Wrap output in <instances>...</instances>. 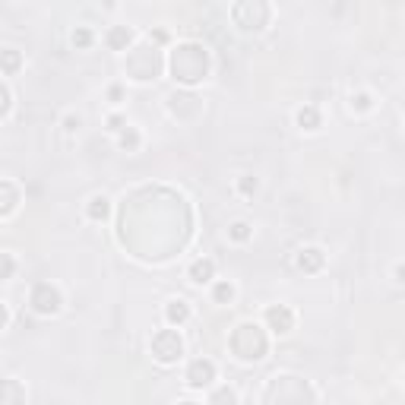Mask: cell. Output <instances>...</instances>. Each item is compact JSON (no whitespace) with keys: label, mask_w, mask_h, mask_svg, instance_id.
Returning a JSON list of instances; mask_svg holds the SVG:
<instances>
[{"label":"cell","mask_w":405,"mask_h":405,"mask_svg":"<svg viewBox=\"0 0 405 405\" xmlns=\"http://www.w3.org/2000/svg\"><path fill=\"white\" fill-rule=\"evenodd\" d=\"M298 124H301V130H317L320 127V111L317 108H301L298 111Z\"/></svg>","instance_id":"13"},{"label":"cell","mask_w":405,"mask_h":405,"mask_svg":"<svg viewBox=\"0 0 405 405\" xmlns=\"http://www.w3.org/2000/svg\"><path fill=\"white\" fill-rule=\"evenodd\" d=\"M228 234H232V241H247L250 238V225L247 222H234V225L228 228Z\"/></svg>","instance_id":"18"},{"label":"cell","mask_w":405,"mask_h":405,"mask_svg":"<svg viewBox=\"0 0 405 405\" xmlns=\"http://www.w3.org/2000/svg\"><path fill=\"white\" fill-rule=\"evenodd\" d=\"M212 276H216V263L212 260H196L194 266H190V282H196V285L212 282Z\"/></svg>","instance_id":"8"},{"label":"cell","mask_w":405,"mask_h":405,"mask_svg":"<svg viewBox=\"0 0 405 405\" xmlns=\"http://www.w3.org/2000/svg\"><path fill=\"white\" fill-rule=\"evenodd\" d=\"M16 67H19V54H16L13 48H7V51H3V70H7V76H13Z\"/></svg>","instance_id":"15"},{"label":"cell","mask_w":405,"mask_h":405,"mask_svg":"<svg viewBox=\"0 0 405 405\" xmlns=\"http://www.w3.org/2000/svg\"><path fill=\"white\" fill-rule=\"evenodd\" d=\"M108 95H111V98H114V102H117V98H120V95H124V92H120V86H111V92H108Z\"/></svg>","instance_id":"26"},{"label":"cell","mask_w":405,"mask_h":405,"mask_svg":"<svg viewBox=\"0 0 405 405\" xmlns=\"http://www.w3.org/2000/svg\"><path fill=\"white\" fill-rule=\"evenodd\" d=\"M3 194H7V202H3V216H10V212L16 209V187L10 184V180H3Z\"/></svg>","instance_id":"16"},{"label":"cell","mask_w":405,"mask_h":405,"mask_svg":"<svg viewBox=\"0 0 405 405\" xmlns=\"http://www.w3.org/2000/svg\"><path fill=\"white\" fill-rule=\"evenodd\" d=\"M266 323H270V330H272V332L285 336V332L294 330V314L285 308V304H279V308H270V310H266Z\"/></svg>","instance_id":"7"},{"label":"cell","mask_w":405,"mask_h":405,"mask_svg":"<svg viewBox=\"0 0 405 405\" xmlns=\"http://www.w3.org/2000/svg\"><path fill=\"white\" fill-rule=\"evenodd\" d=\"M73 45L76 48H89L92 45V32L89 29H76L73 32Z\"/></svg>","instance_id":"20"},{"label":"cell","mask_w":405,"mask_h":405,"mask_svg":"<svg viewBox=\"0 0 405 405\" xmlns=\"http://www.w3.org/2000/svg\"><path fill=\"white\" fill-rule=\"evenodd\" d=\"M212 380H216V364H212L209 358L190 361V368H187V383L190 386H209Z\"/></svg>","instance_id":"6"},{"label":"cell","mask_w":405,"mask_h":405,"mask_svg":"<svg viewBox=\"0 0 405 405\" xmlns=\"http://www.w3.org/2000/svg\"><path fill=\"white\" fill-rule=\"evenodd\" d=\"M209 70V54L202 51L200 45H178L171 54V73L178 83L194 86L200 83L202 76Z\"/></svg>","instance_id":"1"},{"label":"cell","mask_w":405,"mask_h":405,"mask_svg":"<svg viewBox=\"0 0 405 405\" xmlns=\"http://www.w3.org/2000/svg\"><path fill=\"white\" fill-rule=\"evenodd\" d=\"M130 38H133V32H130L127 26H114V29L108 32V45H111L114 51H124V48L130 45Z\"/></svg>","instance_id":"10"},{"label":"cell","mask_w":405,"mask_h":405,"mask_svg":"<svg viewBox=\"0 0 405 405\" xmlns=\"http://www.w3.org/2000/svg\"><path fill=\"white\" fill-rule=\"evenodd\" d=\"M108 130H114V133H117V130H124V117H117V114H114V117H108Z\"/></svg>","instance_id":"23"},{"label":"cell","mask_w":405,"mask_h":405,"mask_svg":"<svg viewBox=\"0 0 405 405\" xmlns=\"http://www.w3.org/2000/svg\"><path fill=\"white\" fill-rule=\"evenodd\" d=\"M396 279H399V282L405 285V263H402V266H396Z\"/></svg>","instance_id":"25"},{"label":"cell","mask_w":405,"mask_h":405,"mask_svg":"<svg viewBox=\"0 0 405 405\" xmlns=\"http://www.w3.org/2000/svg\"><path fill=\"white\" fill-rule=\"evenodd\" d=\"M16 399H26V393H19V390H16V380H7V390H3L0 402H3V405H10V402H16Z\"/></svg>","instance_id":"14"},{"label":"cell","mask_w":405,"mask_h":405,"mask_svg":"<svg viewBox=\"0 0 405 405\" xmlns=\"http://www.w3.org/2000/svg\"><path fill=\"white\" fill-rule=\"evenodd\" d=\"M209 402H238V393L234 390H218L209 396Z\"/></svg>","instance_id":"21"},{"label":"cell","mask_w":405,"mask_h":405,"mask_svg":"<svg viewBox=\"0 0 405 405\" xmlns=\"http://www.w3.org/2000/svg\"><path fill=\"white\" fill-rule=\"evenodd\" d=\"M358 108H370V98L368 95H358Z\"/></svg>","instance_id":"27"},{"label":"cell","mask_w":405,"mask_h":405,"mask_svg":"<svg viewBox=\"0 0 405 405\" xmlns=\"http://www.w3.org/2000/svg\"><path fill=\"white\" fill-rule=\"evenodd\" d=\"M64 127H67V133H73V130H79V117H67V120H64Z\"/></svg>","instance_id":"24"},{"label":"cell","mask_w":405,"mask_h":405,"mask_svg":"<svg viewBox=\"0 0 405 405\" xmlns=\"http://www.w3.org/2000/svg\"><path fill=\"white\" fill-rule=\"evenodd\" d=\"M232 298H234V288L228 285V282H218V285H216V301H218V304H228Z\"/></svg>","instance_id":"19"},{"label":"cell","mask_w":405,"mask_h":405,"mask_svg":"<svg viewBox=\"0 0 405 405\" xmlns=\"http://www.w3.org/2000/svg\"><path fill=\"white\" fill-rule=\"evenodd\" d=\"M86 212H89V218L102 222V218H108V212H111V202H108V196H92Z\"/></svg>","instance_id":"11"},{"label":"cell","mask_w":405,"mask_h":405,"mask_svg":"<svg viewBox=\"0 0 405 405\" xmlns=\"http://www.w3.org/2000/svg\"><path fill=\"white\" fill-rule=\"evenodd\" d=\"M232 352L241 361H260L266 355V336L256 323H241L232 336Z\"/></svg>","instance_id":"2"},{"label":"cell","mask_w":405,"mask_h":405,"mask_svg":"<svg viewBox=\"0 0 405 405\" xmlns=\"http://www.w3.org/2000/svg\"><path fill=\"white\" fill-rule=\"evenodd\" d=\"M120 146H124V149H136V146H140V133H136L133 127H127L120 133Z\"/></svg>","instance_id":"17"},{"label":"cell","mask_w":405,"mask_h":405,"mask_svg":"<svg viewBox=\"0 0 405 405\" xmlns=\"http://www.w3.org/2000/svg\"><path fill=\"white\" fill-rule=\"evenodd\" d=\"M165 317H168V323H178L180 326V323L190 317V308L184 304V301H171V304L165 308Z\"/></svg>","instance_id":"12"},{"label":"cell","mask_w":405,"mask_h":405,"mask_svg":"<svg viewBox=\"0 0 405 405\" xmlns=\"http://www.w3.org/2000/svg\"><path fill=\"white\" fill-rule=\"evenodd\" d=\"M298 266H301L304 272H317V270H323V250H317V247L301 250V254H298Z\"/></svg>","instance_id":"9"},{"label":"cell","mask_w":405,"mask_h":405,"mask_svg":"<svg viewBox=\"0 0 405 405\" xmlns=\"http://www.w3.org/2000/svg\"><path fill=\"white\" fill-rule=\"evenodd\" d=\"M32 310L41 317H51L60 310V292L51 282H38V285L32 288Z\"/></svg>","instance_id":"5"},{"label":"cell","mask_w":405,"mask_h":405,"mask_svg":"<svg viewBox=\"0 0 405 405\" xmlns=\"http://www.w3.org/2000/svg\"><path fill=\"white\" fill-rule=\"evenodd\" d=\"M238 190H241V194H254V190H256V178H241Z\"/></svg>","instance_id":"22"},{"label":"cell","mask_w":405,"mask_h":405,"mask_svg":"<svg viewBox=\"0 0 405 405\" xmlns=\"http://www.w3.org/2000/svg\"><path fill=\"white\" fill-rule=\"evenodd\" d=\"M180 352H184V342L174 330H162L152 336V355H156L158 364H174L180 358Z\"/></svg>","instance_id":"4"},{"label":"cell","mask_w":405,"mask_h":405,"mask_svg":"<svg viewBox=\"0 0 405 405\" xmlns=\"http://www.w3.org/2000/svg\"><path fill=\"white\" fill-rule=\"evenodd\" d=\"M263 399H266V402H301V399H314V393H310L308 383L298 380V377H276Z\"/></svg>","instance_id":"3"}]
</instances>
